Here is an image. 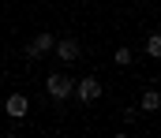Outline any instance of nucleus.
I'll return each mask as SVG.
<instances>
[{
	"label": "nucleus",
	"mask_w": 161,
	"mask_h": 138,
	"mask_svg": "<svg viewBox=\"0 0 161 138\" xmlns=\"http://www.w3.org/2000/svg\"><path fill=\"white\" fill-rule=\"evenodd\" d=\"M45 90H49V97H53V101H68V97H71V90H75V82H71L68 75H49Z\"/></svg>",
	"instance_id": "f257e3e1"
},
{
	"label": "nucleus",
	"mask_w": 161,
	"mask_h": 138,
	"mask_svg": "<svg viewBox=\"0 0 161 138\" xmlns=\"http://www.w3.org/2000/svg\"><path fill=\"white\" fill-rule=\"evenodd\" d=\"M71 93H79V101H97V97H101V82H97V79H79Z\"/></svg>",
	"instance_id": "f03ea898"
},
{
	"label": "nucleus",
	"mask_w": 161,
	"mask_h": 138,
	"mask_svg": "<svg viewBox=\"0 0 161 138\" xmlns=\"http://www.w3.org/2000/svg\"><path fill=\"white\" fill-rule=\"evenodd\" d=\"M4 108H8V116H15V120H23V116H26V108H30V101H26L23 93H11Z\"/></svg>",
	"instance_id": "7ed1b4c3"
},
{
	"label": "nucleus",
	"mask_w": 161,
	"mask_h": 138,
	"mask_svg": "<svg viewBox=\"0 0 161 138\" xmlns=\"http://www.w3.org/2000/svg\"><path fill=\"white\" fill-rule=\"evenodd\" d=\"M53 49V34H38L30 45H26V56H41V52H49Z\"/></svg>",
	"instance_id": "20e7f679"
},
{
	"label": "nucleus",
	"mask_w": 161,
	"mask_h": 138,
	"mask_svg": "<svg viewBox=\"0 0 161 138\" xmlns=\"http://www.w3.org/2000/svg\"><path fill=\"white\" fill-rule=\"evenodd\" d=\"M56 52H60V60H75L79 56V41H60Z\"/></svg>",
	"instance_id": "39448f33"
},
{
	"label": "nucleus",
	"mask_w": 161,
	"mask_h": 138,
	"mask_svg": "<svg viewBox=\"0 0 161 138\" xmlns=\"http://www.w3.org/2000/svg\"><path fill=\"white\" fill-rule=\"evenodd\" d=\"M158 105H161V97H158V90H146V93H142V108H146V112H154Z\"/></svg>",
	"instance_id": "423d86ee"
},
{
	"label": "nucleus",
	"mask_w": 161,
	"mask_h": 138,
	"mask_svg": "<svg viewBox=\"0 0 161 138\" xmlns=\"http://www.w3.org/2000/svg\"><path fill=\"white\" fill-rule=\"evenodd\" d=\"M116 64H120V67L131 64V49H116Z\"/></svg>",
	"instance_id": "0eeeda50"
},
{
	"label": "nucleus",
	"mask_w": 161,
	"mask_h": 138,
	"mask_svg": "<svg viewBox=\"0 0 161 138\" xmlns=\"http://www.w3.org/2000/svg\"><path fill=\"white\" fill-rule=\"evenodd\" d=\"M146 52H150V56H161V38H150V41H146Z\"/></svg>",
	"instance_id": "6e6552de"
},
{
	"label": "nucleus",
	"mask_w": 161,
	"mask_h": 138,
	"mask_svg": "<svg viewBox=\"0 0 161 138\" xmlns=\"http://www.w3.org/2000/svg\"><path fill=\"white\" fill-rule=\"evenodd\" d=\"M8 138H19V135H8Z\"/></svg>",
	"instance_id": "1a4fd4ad"
},
{
	"label": "nucleus",
	"mask_w": 161,
	"mask_h": 138,
	"mask_svg": "<svg viewBox=\"0 0 161 138\" xmlns=\"http://www.w3.org/2000/svg\"><path fill=\"white\" fill-rule=\"evenodd\" d=\"M113 138H124V135H113Z\"/></svg>",
	"instance_id": "9d476101"
}]
</instances>
